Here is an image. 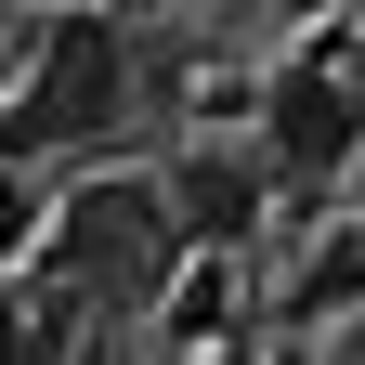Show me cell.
<instances>
[{
	"label": "cell",
	"instance_id": "1",
	"mask_svg": "<svg viewBox=\"0 0 365 365\" xmlns=\"http://www.w3.org/2000/svg\"><path fill=\"white\" fill-rule=\"evenodd\" d=\"M130 118V26L118 14H53L14 53V91H0V157H66L105 144Z\"/></svg>",
	"mask_w": 365,
	"mask_h": 365
},
{
	"label": "cell",
	"instance_id": "2",
	"mask_svg": "<svg viewBox=\"0 0 365 365\" xmlns=\"http://www.w3.org/2000/svg\"><path fill=\"white\" fill-rule=\"evenodd\" d=\"M352 157H365V105H352V78H339L327 39H300V53L261 78V170L274 182H352Z\"/></svg>",
	"mask_w": 365,
	"mask_h": 365
},
{
	"label": "cell",
	"instance_id": "3",
	"mask_svg": "<svg viewBox=\"0 0 365 365\" xmlns=\"http://www.w3.org/2000/svg\"><path fill=\"white\" fill-rule=\"evenodd\" d=\"M53 274H66V300H157V274H170V209H157V182H91V196H66Z\"/></svg>",
	"mask_w": 365,
	"mask_h": 365
},
{
	"label": "cell",
	"instance_id": "4",
	"mask_svg": "<svg viewBox=\"0 0 365 365\" xmlns=\"http://www.w3.org/2000/svg\"><path fill=\"white\" fill-rule=\"evenodd\" d=\"M157 209H170V248H248L274 209V170L261 144H182L157 170Z\"/></svg>",
	"mask_w": 365,
	"mask_h": 365
},
{
	"label": "cell",
	"instance_id": "5",
	"mask_svg": "<svg viewBox=\"0 0 365 365\" xmlns=\"http://www.w3.org/2000/svg\"><path fill=\"white\" fill-rule=\"evenodd\" d=\"M287 313H365V222H339V235H313V261H300Z\"/></svg>",
	"mask_w": 365,
	"mask_h": 365
},
{
	"label": "cell",
	"instance_id": "6",
	"mask_svg": "<svg viewBox=\"0 0 365 365\" xmlns=\"http://www.w3.org/2000/svg\"><path fill=\"white\" fill-rule=\"evenodd\" d=\"M39 222H53V196H39V170H26V157H0V274L26 261V235H39Z\"/></svg>",
	"mask_w": 365,
	"mask_h": 365
},
{
	"label": "cell",
	"instance_id": "7",
	"mask_svg": "<svg viewBox=\"0 0 365 365\" xmlns=\"http://www.w3.org/2000/svg\"><path fill=\"white\" fill-rule=\"evenodd\" d=\"M327 365H365V313H352V327H339V352H327Z\"/></svg>",
	"mask_w": 365,
	"mask_h": 365
},
{
	"label": "cell",
	"instance_id": "8",
	"mask_svg": "<svg viewBox=\"0 0 365 365\" xmlns=\"http://www.w3.org/2000/svg\"><path fill=\"white\" fill-rule=\"evenodd\" d=\"M352 222H365V157H352Z\"/></svg>",
	"mask_w": 365,
	"mask_h": 365
}]
</instances>
